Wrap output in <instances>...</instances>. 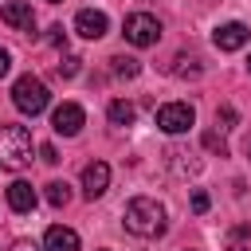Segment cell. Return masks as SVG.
<instances>
[{"instance_id": "25", "label": "cell", "mask_w": 251, "mask_h": 251, "mask_svg": "<svg viewBox=\"0 0 251 251\" xmlns=\"http://www.w3.org/2000/svg\"><path fill=\"white\" fill-rule=\"evenodd\" d=\"M231 251H251V247H231Z\"/></svg>"}, {"instance_id": "20", "label": "cell", "mask_w": 251, "mask_h": 251, "mask_svg": "<svg viewBox=\"0 0 251 251\" xmlns=\"http://www.w3.org/2000/svg\"><path fill=\"white\" fill-rule=\"evenodd\" d=\"M47 39H51V43H55V47H67V31H63V27H59V24H55V27H51V35H47Z\"/></svg>"}, {"instance_id": "27", "label": "cell", "mask_w": 251, "mask_h": 251, "mask_svg": "<svg viewBox=\"0 0 251 251\" xmlns=\"http://www.w3.org/2000/svg\"><path fill=\"white\" fill-rule=\"evenodd\" d=\"M47 4H59V0H47Z\"/></svg>"}, {"instance_id": "24", "label": "cell", "mask_w": 251, "mask_h": 251, "mask_svg": "<svg viewBox=\"0 0 251 251\" xmlns=\"http://www.w3.org/2000/svg\"><path fill=\"white\" fill-rule=\"evenodd\" d=\"M243 149H247V157H251V137H247V145H243Z\"/></svg>"}, {"instance_id": "3", "label": "cell", "mask_w": 251, "mask_h": 251, "mask_svg": "<svg viewBox=\"0 0 251 251\" xmlns=\"http://www.w3.org/2000/svg\"><path fill=\"white\" fill-rule=\"evenodd\" d=\"M47 86H43V78H35V75H20L16 78V86H12V102H16V110L20 114H43L47 110Z\"/></svg>"}, {"instance_id": "10", "label": "cell", "mask_w": 251, "mask_h": 251, "mask_svg": "<svg viewBox=\"0 0 251 251\" xmlns=\"http://www.w3.org/2000/svg\"><path fill=\"white\" fill-rule=\"evenodd\" d=\"M106 27H110V20H106L102 12H94V8H82V12L75 16V31H78L82 39H102Z\"/></svg>"}, {"instance_id": "2", "label": "cell", "mask_w": 251, "mask_h": 251, "mask_svg": "<svg viewBox=\"0 0 251 251\" xmlns=\"http://www.w3.org/2000/svg\"><path fill=\"white\" fill-rule=\"evenodd\" d=\"M31 129L27 126H0V165L24 169L31 161Z\"/></svg>"}, {"instance_id": "23", "label": "cell", "mask_w": 251, "mask_h": 251, "mask_svg": "<svg viewBox=\"0 0 251 251\" xmlns=\"http://www.w3.org/2000/svg\"><path fill=\"white\" fill-rule=\"evenodd\" d=\"M16 251H35V247L31 243H16Z\"/></svg>"}, {"instance_id": "4", "label": "cell", "mask_w": 251, "mask_h": 251, "mask_svg": "<svg viewBox=\"0 0 251 251\" xmlns=\"http://www.w3.org/2000/svg\"><path fill=\"white\" fill-rule=\"evenodd\" d=\"M122 31H126V39L133 47H153L161 39V20L149 16V12H133V16H126V27Z\"/></svg>"}, {"instance_id": "13", "label": "cell", "mask_w": 251, "mask_h": 251, "mask_svg": "<svg viewBox=\"0 0 251 251\" xmlns=\"http://www.w3.org/2000/svg\"><path fill=\"white\" fill-rule=\"evenodd\" d=\"M110 63H114V75H122V78H133V75L141 71V63H137V59H129V55H114Z\"/></svg>"}, {"instance_id": "22", "label": "cell", "mask_w": 251, "mask_h": 251, "mask_svg": "<svg viewBox=\"0 0 251 251\" xmlns=\"http://www.w3.org/2000/svg\"><path fill=\"white\" fill-rule=\"evenodd\" d=\"M8 67H12V55H8V51H4V47H0V78H4V75H8Z\"/></svg>"}, {"instance_id": "5", "label": "cell", "mask_w": 251, "mask_h": 251, "mask_svg": "<svg viewBox=\"0 0 251 251\" xmlns=\"http://www.w3.org/2000/svg\"><path fill=\"white\" fill-rule=\"evenodd\" d=\"M192 126H196V110L188 102H165L157 110V129H165V133H184Z\"/></svg>"}, {"instance_id": "21", "label": "cell", "mask_w": 251, "mask_h": 251, "mask_svg": "<svg viewBox=\"0 0 251 251\" xmlns=\"http://www.w3.org/2000/svg\"><path fill=\"white\" fill-rule=\"evenodd\" d=\"M39 157H43L47 165H59V153H55V145H39Z\"/></svg>"}, {"instance_id": "7", "label": "cell", "mask_w": 251, "mask_h": 251, "mask_svg": "<svg viewBox=\"0 0 251 251\" xmlns=\"http://www.w3.org/2000/svg\"><path fill=\"white\" fill-rule=\"evenodd\" d=\"M247 39H251V27H247V24H239V20H231V24H220V27L212 31V43H216L220 51H239Z\"/></svg>"}, {"instance_id": "15", "label": "cell", "mask_w": 251, "mask_h": 251, "mask_svg": "<svg viewBox=\"0 0 251 251\" xmlns=\"http://www.w3.org/2000/svg\"><path fill=\"white\" fill-rule=\"evenodd\" d=\"M67 200H71V188H67L63 180H51V184H47V204H51V208H63Z\"/></svg>"}, {"instance_id": "6", "label": "cell", "mask_w": 251, "mask_h": 251, "mask_svg": "<svg viewBox=\"0 0 251 251\" xmlns=\"http://www.w3.org/2000/svg\"><path fill=\"white\" fill-rule=\"evenodd\" d=\"M82 126H86V114H82L78 102H63V106H55V114H51V129H55V133L75 137Z\"/></svg>"}, {"instance_id": "1", "label": "cell", "mask_w": 251, "mask_h": 251, "mask_svg": "<svg viewBox=\"0 0 251 251\" xmlns=\"http://www.w3.org/2000/svg\"><path fill=\"white\" fill-rule=\"evenodd\" d=\"M126 231L141 235V239H153L165 231V208L153 200V196H133L126 204Z\"/></svg>"}, {"instance_id": "16", "label": "cell", "mask_w": 251, "mask_h": 251, "mask_svg": "<svg viewBox=\"0 0 251 251\" xmlns=\"http://www.w3.org/2000/svg\"><path fill=\"white\" fill-rule=\"evenodd\" d=\"M78 67H82V59H78V55H67V59H63L55 71H59L63 78H75V75H78Z\"/></svg>"}, {"instance_id": "11", "label": "cell", "mask_w": 251, "mask_h": 251, "mask_svg": "<svg viewBox=\"0 0 251 251\" xmlns=\"http://www.w3.org/2000/svg\"><path fill=\"white\" fill-rule=\"evenodd\" d=\"M8 208L12 212H31L35 208V188L27 180H12L8 184Z\"/></svg>"}, {"instance_id": "9", "label": "cell", "mask_w": 251, "mask_h": 251, "mask_svg": "<svg viewBox=\"0 0 251 251\" xmlns=\"http://www.w3.org/2000/svg\"><path fill=\"white\" fill-rule=\"evenodd\" d=\"M0 20H4L8 27H16V31H31V27H35V16H31V4H27V0H8V4L0 8Z\"/></svg>"}, {"instance_id": "26", "label": "cell", "mask_w": 251, "mask_h": 251, "mask_svg": "<svg viewBox=\"0 0 251 251\" xmlns=\"http://www.w3.org/2000/svg\"><path fill=\"white\" fill-rule=\"evenodd\" d=\"M247 71H251V59H247Z\"/></svg>"}, {"instance_id": "19", "label": "cell", "mask_w": 251, "mask_h": 251, "mask_svg": "<svg viewBox=\"0 0 251 251\" xmlns=\"http://www.w3.org/2000/svg\"><path fill=\"white\" fill-rule=\"evenodd\" d=\"M208 204H212V200H208V192H204V188H196V192H192V212L200 216V212H208Z\"/></svg>"}, {"instance_id": "14", "label": "cell", "mask_w": 251, "mask_h": 251, "mask_svg": "<svg viewBox=\"0 0 251 251\" xmlns=\"http://www.w3.org/2000/svg\"><path fill=\"white\" fill-rule=\"evenodd\" d=\"M110 122H114V126H129V122H133V106L122 102V98L110 102Z\"/></svg>"}, {"instance_id": "17", "label": "cell", "mask_w": 251, "mask_h": 251, "mask_svg": "<svg viewBox=\"0 0 251 251\" xmlns=\"http://www.w3.org/2000/svg\"><path fill=\"white\" fill-rule=\"evenodd\" d=\"M204 149H212V153L220 149V157H224V153H227V141H224L216 129H208V133H204Z\"/></svg>"}, {"instance_id": "8", "label": "cell", "mask_w": 251, "mask_h": 251, "mask_svg": "<svg viewBox=\"0 0 251 251\" xmlns=\"http://www.w3.org/2000/svg\"><path fill=\"white\" fill-rule=\"evenodd\" d=\"M106 188H110V165L106 161H90L82 169V196L86 200H98Z\"/></svg>"}, {"instance_id": "12", "label": "cell", "mask_w": 251, "mask_h": 251, "mask_svg": "<svg viewBox=\"0 0 251 251\" xmlns=\"http://www.w3.org/2000/svg\"><path fill=\"white\" fill-rule=\"evenodd\" d=\"M43 247H47V251H78V235H75L71 227L55 224V227H47V235H43Z\"/></svg>"}, {"instance_id": "18", "label": "cell", "mask_w": 251, "mask_h": 251, "mask_svg": "<svg viewBox=\"0 0 251 251\" xmlns=\"http://www.w3.org/2000/svg\"><path fill=\"white\" fill-rule=\"evenodd\" d=\"M216 126H220V129H231V126H235V110H231V106H224V110L216 114Z\"/></svg>"}]
</instances>
